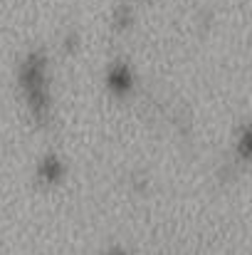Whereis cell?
I'll list each match as a JSON object with an SVG mask.
<instances>
[{
	"label": "cell",
	"mask_w": 252,
	"mask_h": 255,
	"mask_svg": "<svg viewBox=\"0 0 252 255\" xmlns=\"http://www.w3.org/2000/svg\"><path fill=\"white\" fill-rule=\"evenodd\" d=\"M238 151H240L243 159L250 156V134H248V129H243V136H240V141H238Z\"/></svg>",
	"instance_id": "obj_4"
},
{
	"label": "cell",
	"mask_w": 252,
	"mask_h": 255,
	"mask_svg": "<svg viewBox=\"0 0 252 255\" xmlns=\"http://www.w3.org/2000/svg\"><path fill=\"white\" fill-rule=\"evenodd\" d=\"M131 85H134L131 70L126 65H121V62L111 65V70H109V87L114 92H126V89H131Z\"/></svg>",
	"instance_id": "obj_2"
},
{
	"label": "cell",
	"mask_w": 252,
	"mask_h": 255,
	"mask_svg": "<svg viewBox=\"0 0 252 255\" xmlns=\"http://www.w3.org/2000/svg\"><path fill=\"white\" fill-rule=\"evenodd\" d=\"M62 161L55 156V154H50V156H45L42 159V164H40V169H37V176H40V181H45V183H57L60 178H62Z\"/></svg>",
	"instance_id": "obj_3"
},
{
	"label": "cell",
	"mask_w": 252,
	"mask_h": 255,
	"mask_svg": "<svg viewBox=\"0 0 252 255\" xmlns=\"http://www.w3.org/2000/svg\"><path fill=\"white\" fill-rule=\"evenodd\" d=\"M20 85L25 92L32 119L45 124L50 119V87H47V60L42 52H30L20 65Z\"/></svg>",
	"instance_id": "obj_1"
},
{
	"label": "cell",
	"mask_w": 252,
	"mask_h": 255,
	"mask_svg": "<svg viewBox=\"0 0 252 255\" xmlns=\"http://www.w3.org/2000/svg\"><path fill=\"white\" fill-rule=\"evenodd\" d=\"M106 255H126V253H124V251H119V248H114V251H109Z\"/></svg>",
	"instance_id": "obj_5"
}]
</instances>
